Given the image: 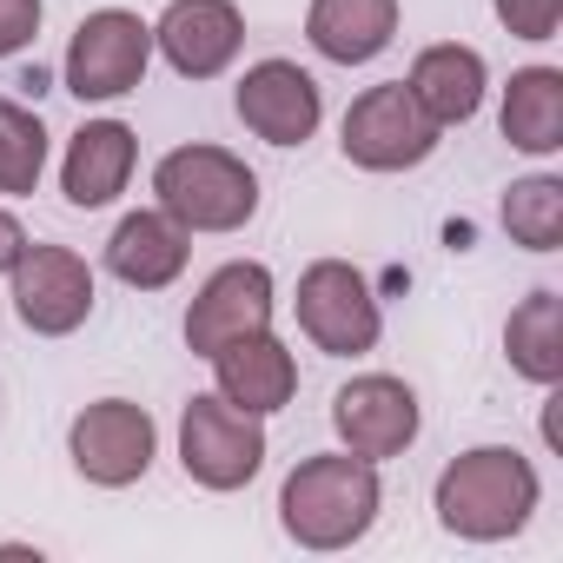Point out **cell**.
Returning a JSON list of instances; mask_svg holds the SVG:
<instances>
[{"label": "cell", "instance_id": "obj_1", "mask_svg": "<svg viewBox=\"0 0 563 563\" xmlns=\"http://www.w3.org/2000/svg\"><path fill=\"white\" fill-rule=\"evenodd\" d=\"M537 504H543V477L517 444H471L431 484L438 530L457 543H510L530 530Z\"/></svg>", "mask_w": 563, "mask_h": 563}, {"label": "cell", "instance_id": "obj_6", "mask_svg": "<svg viewBox=\"0 0 563 563\" xmlns=\"http://www.w3.org/2000/svg\"><path fill=\"white\" fill-rule=\"evenodd\" d=\"M179 471L212 497L245 490L265 471V418L239 411L219 391L186 398V411H179Z\"/></svg>", "mask_w": 563, "mask_h": 563}, {"label": "cell", "instance_id": "obj_19", "mask_svg": "<svg viewBox=\"0 0 563 563\" xmlns=\"http://www.w3.org/2000/svg\"><path fill=\"white\" fill-rule=\"evenodd\" d=\"M497 133L523 159L563 153V67H517L497 100Z\"/></svg>", "mask_w": 563, "mask_h": 563}, {"label": "cell", "instance_id": "obj_10", "mask_svg": "<svg viewBox=\"0 0 563 563\" xmlns=\"http://www.w3.org/2000/svg\"><path fill=\"white\" fill-rule=\"evenodd\" d=\"M232 113H239V126H245L252 140L292 153V146H306V140L325 126V87H319L299 60L272 54V60H252V67L239 74Z\"/></svg>", "mask_w": 563, "mask_h": 563}, {"label": "cell", "instance_id": "obj_7", "mask_svg": "<svg viewBox=\"0 0 563 563\" xmlns=\"http://www.w3.org/2000/svg\"><path fill=\"white\" fill-rule=\"evenodd\" d=\"M438 140H444V133L424 120V107L411 100L405 80L365 87V93L345 107V120H339V153H345V166H358V173H411V166H424V159L438 153Z\"/></svg>", "mask_w": 563, "mask_h": 563}, {"label": "cell", "instance_id": "obj_11", "mask_svg": "<svg viewBox=\"0 0 563 563\" xmlns=\"http://www.w3.org/2000/svg\"><path fill=\"white\" fill-rule=\"evenodd\" d=\"M272 312H278V278H272V265L265 258H225L219 272H206V286L186 306V352L192 358H212L232 339L265 332Z\"/></svg>", "mask_w": 563, "mask_h": 563}, {"label": "cell", "instance_id": "obj_12", "mask_svg": "<svg viewBox=\"0 0 563 563\" xmlns=\"http://www.w3.org/2000/svg\"><path fill=\"white\" fill-rule=\"evenodd\" d=\"M332 431H339V451L385 464V457H405V451L418 444L424 405H418V391H411L405 378H391V372H358L352 385L332 391Z\"/></svg>", "mask_w": 563, "mask_h": 563}, {"label": "cell", "instance_id": "obj_23", "mask_svg": "<svg viewBox=\"0 0 563 563\" xmlns=\"http://www.w3.org/2000/svg\"><path fill=\"white\" fill-rule=\"evenodd\" d=\"M490 14H497V27H504L510 41L543 47V41H556V27H563V0H490Z\"/></svg>", "mask_w": 563, "mask_h": 563}, {"label": "cell", "instance_id": "obj_21", "mask_svg": "<svg viewBox=\"0 0 563 563\" xmlns=\"http://www.w3.org/2000/svg\"><path fill=\"white\" fill-rule=\"evenodd\" d=\"M47 153H54L47 120H41L34 107H21V100H0V199H27V192H41Z\"/></svg>", "mask_w": 563, "mask_h": 563}, {"label": "cell", "instance_id": "obj_16", "mask_svg": "<svg viewBox=\"0 0 563 563\" xmlns=\"http://www.w3.org/2000/svg\"><path fill=\"white\" fill-rule=\"evenodd\" d=\"M186 258H192V232L179 219H166L159 206H140L113 225L107 239V272L133 292H166L186 278Z\"/></svg>", "mask_w": 563, "mask_h": 563}, {"label": "cell", "instance_id": "obj_5", "mask_svg": "<svg viewBox=\"0 0 563 563\" xmlns=\"http://www.w3.org/2000/svg\"><path fill=\"white\" fill-rule=\"evenodd\" d=\"M146 67H153V21H140L133 8H93L60 54V80L80 107H113L140 93Z\"/></svg>", "mask_w": 563, "mask_h": 563}, {"label": "cell", "instance_id": "obj_4", "mask_svg": "<svg viewBox=\"0 0 563 563\" xmlns=\"http://www.w3.org/2000/svg\"><path fill=\"white\" fill-rule=\"evenodd\" d=\"M292 319H299L306 345L325 352V358H365L385 339V306H378L372 278L352 258H312L299 272Z\"/></svg>", "mask_w": 563, "mask_h": 563}, {"label": "cell", "instance_id": "obj_13", "mask_svg": "<svg viewBox=\"0 0 563 563\" xmlns=\"http://www.w3.org/2000/svg\"><path fill=\"white\" fill-rule=\"evenodd\" d=\"M153 54L179 80H219L245 54V14L239 0H166L153 21Z\"/></svg>", "mask_w": 563, "mask_h": 563}, {"label": "cell", "instance_id": "obj_20", "mask_svg": "<svg viewBox=\"0 0 563 563\" xmlns=\"http://www.w3.org/2000/svg\"><path fill=\"white\" fill-rule=\"evenodd\" d=\"M504 358L523 385H556L563 378V292L537 286L510 319H504Z\"/></svg>", "mask_w": 563, "mask_h": 563}, {"label": "cell", "instance_id": "obj_24", "mask_svg": "<svg viewBox=\"0 0 563 563\" xmlns=\"http://www.w3.org/2000/svg\"><path fill=\"white\" fill-rule=\"evenodd\" d=\"M41 21H47V0H0V60H14L41 41Z\"/></svg>", "mask_w": 563, "mask_h": 563}, {"label": "cell", "instance_id": "obj_25", "mask_svg": "<svg viewBox=\"0 0 563 563\" xmlns=\"http://www.w3.org/2000/svg\"><path fill=\"white\" fill-rule=\"evenodd\" d=\"M21 252H27V225H21L8 206H0V278L14 272V258H21Z\"/></svg>", "mask_w": 563, "mask_h": 563}, {"label": "cell", "instance_id": "obj_18", "mask_svg": "<svg viewBox=\"0 0 563 563\" xmlns=\"http://www.w3.org/2000/svg\"><path fill=\"white\" fill-rule=\"evenodd\" d=\"M405 8L398 0H312L306 8V41L332 67H372L398 41Z\"/></svg>", "mask_w": 563, "mask_h": 563}, {"label": "cell", "instance_id": "obj_2", "mask_svg": "<svg viewBox=\"0 0 563 563\" xmlns=\"http://www.w3.org/2000/svg\"><path fill=\"white\" fill-rule=\"evenodd\" d=\"M385 510V484H378V464L372 457H352V451H312L286 471L278 484V530H286L299 550H352L372 537Z\"/></svg>", "mask_w": 563, "mask_h": 563}, {"label": "cell", "instance_id": "obj_17", "mask_svg": "<svg viewBox=\"0 0 563 563\" xmlns=\"http://www.w3.org/2000/svg\"><path fill=\"white\" fill-rule=\"evenodd\" d=\"M405 87H411V100L424 107V120H431L438 133H451V126L477 120V107H484V93H490V67H484L477 47L438 41V47H424V54L411 60Z\"/></svg>", "mask_w": 563, "mask_h": 563}, {"label": "cell", "instance_id": "obj_22", "mask_svg": "<svg viewBox=\"0 0 563 563\" xmlns=\"http://www.w3.org/2000/svg\"><path fill=\"white\" fill-rule=\"evenodd\" d=\"M497 219H504L510 245H523V252H556V245H563V179H556V173H523V179H510Z\"/></svg>", "mask_w": 563, "mask_h": 563}, {"label": "cell", "instance_id": "obj_8", "mask_svg": "<svg viewBox=\"0 0 563 563\" xmlns=\"http://www.w3.org/2000/svg\"><path fill=\"white\" fill-rule=\"evenodd\" d=\"M67 457L93 490H133L159 457V424L133 398H93L67 424Z\"/></svg>", "mask_w": 563, "mask_h": 563}, {"label": "cell", "instance_id": "obj_3", "mask_svg": "<svg viewBox=\"0 0 563 563\" xmlns=\"http://www.w3.org/2000/svg\"><path fill=\"white\" fill-rule=\"evenodd\" d=\"M153 206L186 232H245L258 219V173L239 153L192 140L153 166Z\"/></svg>", "mask_w": 563, "mask_h": 563}, {"label": "cell", "instance_id": "obj_14", "mask_svg": "<svg viewBox=\"0 0 563 563\" xmlns=\"http://www.w3.org/2000/svg\"><path fill=\"white\" fill-rule=\"evenodd\" d=\"M206 365H212V391L232 398V405L252 411V418H272V411H286V405L299 398V358H292V345L278 339L272 325L252 332V339H232V345L212 352Z\"/></svg>", "mask_w": 563, "mask_h": 563}, {"label": "cell", "instance_id": "obj_15", "mask_svg": "<svg viewBox=\"0 0 563 563\" xmlns=\"http://www.w3.org/2000/svg\"><path fill=\"white\" fill-rule=\"evenodd\" d=\"M140 166V133L126 120H87L60 153V192L74 212H107Z\"/></svg>", "mask_w": 563, "mask_h": 563}, {"label": "cell", "instance_id": "obj_9", "mask_svg": "<svg viewBox=\"0 0 563 563\" xmlns=\"http://www.w3.org/2000/svg\"><path fill=\"white\" fill-rule=\"evenodd\" d=\"M8 292H14V319L34 339H74L93 319V306H100L93 265L74 245H34V239L14 258V272H8Z\"/></svg>", "mask_w": 563, "mask_h": 563}]
</instances>
